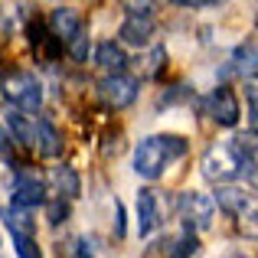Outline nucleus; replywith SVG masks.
I'll return each mask as SVG.
<instances>
[{
    "instance_id": "1",
    "label": "nucleus",
    "mask_w": 258,
    "mask_h": 258,
    "mask_svg": "<svg viewBox=\"0 0 258 258\" xmlns=\"http://www.w3.org/2000/svg\"><path fill=\"white\" fill-rule=\"evenodd\" d=\"M258 167V151L252 147V141L242 134V138H232V141H216V144L206 147L200 160V173L203 180L216 183V186H232L239 176L252 180Z\"/></svg>"
},
{
    "instance_id": "2",
    "label": "nucleus",
    "mask_w": 258,
    "mask_h": 258,
    "mask_svg": "<svg viewBox=\"0 0 258 258\" xmlns=\"http://www.w3.org/2000/svg\"><path fill=\"white\" fill-rule=\"evenodd\" d=\"M186 151H189V144L180 134H151V138H144L138 144V151H134V173L144 176V180H157V176H164L167 167H170L173 160H180Z\"/></svg>"
},
{
    "instance_id": "3",
    "label": "nucleus",
    "mask_w": 258,
    "mask_h": 258,
    "mask_svg": "<svg viewBox=\"0 0 258 258\" xmlns=\"http://www.w3.org/2000/svg\"><path fill=\"white\" fill-rule=\"evenodd\" d=\"M216 203L226 216H232L235 226H239L242 235L248 239H258V196L245 193L242 186H219L216 189Z\"/></svg>"
},
{
    "instance_id": "4",
    "label": "nucleus",
    "mask_w": 258,
    "mask_h": 258,
    "mask_svg": "<svg viewBox=\"0 0 258 258\" xmlns=\"http://www.w3.org/2000/svg\"><path fill=\"white\" fill-rule=\"evenodd\" d=\"M4 98L17 111H39L43 108V82L26 69H13L4 76Z\"/></svg>"
},
{
    "instance_id": "5",
    "label": "nucleus",
    "mask_w": 258,
    "mask_h": 258,
    "mask_svg": "<svg viewBox=\"0 0 258 258\" xmlns=\"http://www.w3.org/2000/svg\"><path fill=\"white\" fill-rule=\"evenodd\" d=\"M7 189H10V206L13 209H26V213H33L36 206H46V203H49L46 180L36 170H26V167H20V170L10 176V186H7Z\"/></svg>"
},
{
    "instance_id": "6",
    "label": "nucleus",
    "mask_w": 258,
    "mask_h": 258,
    "mask_svg": "<svg viewBox=\"0 0 258 258\" xmlns=\"http://www.w3.org/2000/svg\"><path fill=\"white\" fill-rule=\"evenodd\" d=\"M124 23L118 30L121 46H147L154 36V4H124Z\"/></svg>"
},
{
    "instance_id": "7",
    "label": "nucleus",
    "mask_w": 258,
    "mask_h": 258,
    "mask_svg": "<svg viewBox=\"0 0 258 258\" xmlns=\"http://www.w3.org/2000/svg\"><path fill=\"white\" fill-rule=\"evenodd\" d=\"M216 209H219L216 196L200 193V189H186V193L176 196V213H180V219L186 222V226H193L196 232H200V229H209V226H213Z\"/></svg>"
},
{
    "instance_id": "8",
    "label": "nucleus",
    "mask_w": 258,
    "mask_h": 258,
    "mask_svg": "<svg viewBox=\"0 0 258 258\" xmlns=\"http://www.w3.org/2000/svg\"><path fill=\"white\" fill-rule=\"evenodd\" d=\"M203 108H206V114H209V118H213L219 127H235V124H239V118H242L239 95H235L229 85L213 88V95L203 101Z\"/></svg>"
},
{
    "instance_id": "9",
    "label": "nucleus",
    "mask_w": 258,
    "mask_h": 258,
    "mask_svg": "<svg viewBox=\"0 0 258 258\" xmlns=\"http://www.w3.org/2000/svg\"><path fill=\"white\" fill-rule=\"evenodd\" d=\"M138 92H141V79L127 76V72H121V76H105L98 82V95L105 98V105H111V108L134 105Z\"/></svg>"
},
{
    "instance_id": "10",
    "label": "nucleus",
    "mask_w": 258,
    "mask_h": 258,
    "mask_svg": "<svg viewBox=\"0 0 258 258\" xmlns=\"http://www.w3.org/2000/svg\"><path fill=\"white\" fill-rule=\"evenodd\" d=\"M46 26H49V33H52V36H56L62 46H69L72 39H76L79 33L85 30V20H82V13H79L76 7H52Z\"/></svg>"
},
{
    "instance_id": "11",
    "label": "nucleus",
    "mask_w": 258,
    "mask_h": 258,
    "mask_svg": "<svg viewBox=\"0 0 258 258\" xmlns=\"http://www.w3.org/2000/svg\"><path fill=\"white\" fill-rule=\"evenodd\" d=\"M222 76H226V79L239 76V79H245V82L258 79V46H252V43L239 46V49L232 52V59L222 66Z\"/></svg>"
},
{
    "instance_id": "12",
    "label": "nucleus",
    "mask_w": 258,
    "mask_h": 258,
    "mask_svg": "<svg viewBox=\"0 0 258 258\" xmlns=\"http://www.w3.org/2000/svg\"><path fill=\"white\" fill-rule=\"evenodd\" d=\"M95 66H98L105 76H121L127 69V52L118 39H105V43L95 46Z\"/></svg>"
},
{
    "instance_id": "13",
    "label": "nucleus",
    "mask_w": 258,
    "mask_h": 258,
    "mask_svg": "<svg viewBox=\"0 0 258 258\" xmlns=\"http://www.w3.org/2000/svg\"><path fill=\"white\" fill-rule=\"evenodd\" d=\"M160 226V193L157 189H141L138 193V232L151 235Z\"/></svg>"
},
{
    "instance_id": "14",
    "label": "nucleus",
    "mask_w": 258,
    "mask_h": 258,
    "mask_svg": "<svg viewBox=\"0 0 258 258\" xmlns=\"http://www.w3.org/2000/svg\"><path fill=\"white\" fill-rule=\"evenodd\" d=\"M36 151L43 154V157H59V154H62V134L56 131V124H52L46 114L36 118Z\"/></svg>"
},
{
    "instance_id": "15",
    "label": "nucleus",
    "mask_w": 258,
    "mask_h": 258,
    "mask_svg": "<svg viewBox=\"0 0 258 258\" xmlns=\"http://www.w3.org/2000/svg\"><path fill=\"white\" fill-rule=\"evenodd\" d=\"M49 180H52V186H56V196L59 200H76L79 193H82V180H79V173L72 170V167H52V173H49Z\"/></svg>"
},
{
    "instance_id": "16",
    "label": "nucleus",
    "mask_w": 258,
    "mask_h": 258,
    "mask_svg": "<svg viewBox=\"0 0 258 258\" xmlns=\"http://www.w3.org/2000/svg\"><path fill=\"white\" fill-rule=\"evenodd\" d=\"M200 252V239H196V229L183 222L180 232L173 235V242L167 245V258H193Z\"/></svg>"
},
{
    "instance_id": "17",
    "label": "nucleus",
    "mask_w": 258,
    "mask_h": 258,
    "mask_svg": "<svg viewBox=\"0 0 258 258\" xmlns=\"http://www.w3.org/2000/svg\"><path fill=\"white\" fill-rule=\"evenodd\" d=\"M4 229L10 232V239H17V235H36V219H33V213H26V209L7 206L4 209Z\"/></svg>"
},
{
    "instance_id": "18",
    "label": "nucleus",
    "mask_w": 258,
    "mask_h": 258,
    "mask_svg": "<svg viewBox=\"0 0 258 258\" xmlns=\"http://www.w3.org/2000/svg\"><path fill=\"white\" fill-rule=\"evenodd\" d=\"M4 131L10 134L13 141H20L23 147H36V121H26L23 114H10Z\"/></svg>"
},
{
    "instance_id": "19",
    "label": "nucleus",
    "mask_w": 258,
    "mask_h": 258,
    "mask_svg": "<svg viewBox=\"0 0 258 258\" xmlns=\"http://www.w3.org/2000/svg\"><path fill=\"white\" fill-rule=\"evenodd\" d=\"M245 101H248V134L245 138L252 141V147L258 151V82H252L245 88Z\"/></svg>"
},
{
    "instance_id": "20",
    "label": "nucleus",
    "mask_w": 258,
    "mask_h": 258,
    "mask_svg": "<svg viewBox=\"0 0 258 258\" xmlns=\"http://www.w3.org/2000/svg\"><path fill=\"white\" fill-rule=\"evenodd\" d=\"M88 49H92V39H88V26H85V30L79 33L69 46H66V52H69L76 62H85V59H88Z\"/></svg>"
},
{
    "instance_id": "21",
    "label": "nucleus",
    "mask_w": 258,
    "mask_h": 258,
    "mask_svg": "<svg viewBox=\"0 0 258 258\" xmlns=\"http://www.w3.org/2000/svg\"><path fill=\"white\" fill-rule=\"evenodd\" d=\"M10 242L17 248V258H43L39 255V245H36V235H17Z\"/></svg>"
},
{
    "instance_id": "22",
    "label": "nucleus",
    "mask_w": 258,
    "mask_h": 258,
    "mask_svg": "<svg viewBox=\"0 0 258 258\" xmlns=\"http://www.w3.org/2000/svg\"><path fill=\"white\" fill-rule=\"evenodd\" d=\"M46 213H49V222L52 226H59V222H66V216H69V200H49L46 203Z\"/></svg>"
},
{
    "instance_id": "23",
    "label": "nucleus",
    "mask_w": 258,
    "mask_h": 258,
    "mask_svg": "<svg viewBox=\"0 0 258 258\" xmlns=\"http://www.w3.org/2000/svg\"><path fill=\"white\" fill-rule=\"evenodd\" d=\"M226 258H255V255H248V252H232V255H226Z\"/></svg>"
},
{
    "instance_id": "24",
    "label": "nucleus",
    "mask_w": 258,
    "mask_h": 258,
    "mask_svg": "<svg viewBox=\"0 0 258 258\" xmlns=\"http://www.w3.org/2000/svg\"><path fill=\"white\" fill-rule=\"evenodd\" d=\"M248 183H252V186L258 189V167H255V173H252V180H248Z\"/></svg>"
}]
</instances>
